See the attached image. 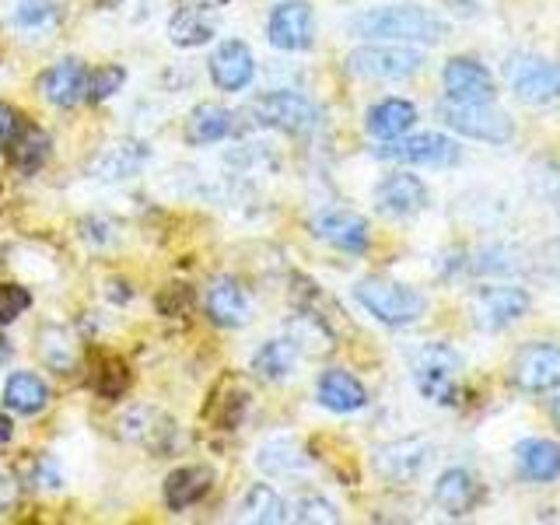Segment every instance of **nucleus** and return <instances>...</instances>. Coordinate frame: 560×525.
<instances>
[{
    "label": "nucleus",
    "instance_id": "nucleus-2",
    "mask_svg": "<svg viewBox=\"0 0 560 525\" xmlns=\"http://www.w3.org/2000/svg\"><path fill=\"white\" fill-rule=\"evenodd\" d=\"M413 385L434 407H455L463 382V358L452 343H424L413 350L410 361Z\"/></svg>",
    "mask_w": 560,
    "mask_h": 525
},
{
    "label": "nucleus",
    "instance_id": "nucleus-28",
    "mask_svg": "<svg viewBox=\"0 0 560 525\" xmlns=\"http://www.w3.org/2000/svg\"><path fill=\"white\" fill-rule=\"evenodd\" d=\"M168 35H172V43L175 46H203V43H210L214 39V22L207 18V11L203 8H186V11H179L172 18V25H168Z\"/></svg>",
    "mask_w": 560,
    "mask_h": 525
},
{
    "label": "nucleus",
    "instance_id": "nucleus-24",
    "mask_svg": "<svg viewBox=\"0 0 560 525\" xmlns=\"http://www.w3.org/2000/svg\"><path fill=\"white\" fill-rule=\"evenodd\" d=\"M46 158H49V133L39 130L35 122H18V130L11 133V162L18 172H39L46 165Z\"/></svg>",
    "mask_w": 560,
    "mask_h": 525
},
{
    "label": "nucleus",
    "instance_id": "nucleus-30",
    "mask_svg": "<svg viewBox=\"0 0 560 525\" xmlns=\"http://www.w3.org/2000/svg\"><path fill=\"white\" fill-rule=\"evenodd\" d=\"M298 361V347L291 340H270V343H262L256 350V358H253V372L262 375V378H288L291 375V368Z\"/></svg>",
    "mask_w": 560,
    "mask_h": 525
},
{
    "label": "nucleus",
    "instance_id": "nucleus-20",
    "mask_svg": "<svg viewBox=\"0 0 560 525\" xmlns=\"http://www.w3.org/2000/svg\"><path fill=\"white\" fill-rule=\"evenodd\" d=\"M518 472L533 483H553L560 477V445L550 438H525L515 445Z\"/></svg>",
    "mask_w": 560,
    "mask_h": 525
},
{
    "label": "nucleus",
    "instance_id": "nucleus-25",
    "mask_svg": "<svg viewBox=\"0 0 560 525\" xmlns=\"http://www.w3.org/2000/svg\"><path fill=\"white\" fill-rule=\"evenodd\" d=\"M228 130H232V113L218 102H200L186 119V140L197 148L218 144V140L228 137Z\"/></svg>",
    "mask_w": 560,
    "mask_h": 525
},
{
    "label": "nucleus",
    "instance_id": "nucleus-35",
    "mask_svg": "<svg viewBox=\"0 0 560 525\" xmlns=\"http://www.w3.org/2000/svg\"><path fill=\"white\" fill-rule=\"evenodd\" d=\"M288 518H294V522H337L340 515L326 498L302 494V498H294V504L288 508Z\"/></svg>",
    "mask_w": 560,
    "mask_h": 525
},
{
    "label": "nucleus",
    "instance_id": "nucleus-19",
    "mask_svg": "<svg viewBox=\"0 0 560 525\" xmlns=\"http://www.w3.org/2000/svg\"><path fill=\"white\" fill-rule=\"evenodd\" d=\"M207 315L218 326H242L249 319V294L242 291L238 280L214 277L207 288Z\"/></svg>",
    "mask_w": 560,
    "mask_h": 525
},
{
    "label": "nucleus",
    "instance_id": "nucleus-27",
    "mask_svg": "<svg viewBox=\"0 0 560 525\" xmlns=\"http://www.w3.org/2000/svg\"><path fill=\"white\" fill-rule=\"evenodd\" d=\"M4 402L18 413H39L49 402V389L39 375L32 372H14L4 385Z\"/></svg>",
    "mask_w": 560,
    "mask_h": 525
},
{
    "label": "nucleus",
    "instance_id": "nucleus-18",
    "mask_svg": "<svg viewBox=\"0 0 560 525\" xmlns=\"http://www.w3.org/2000/svg\"><path fill=\"white\" fill-rule=\"evenodd\" d=\"M39 92L52 105H60V109H70V105H78L88 95V70H84V63H78V60L52 63L46 74L39 78Z\"/></svg>",
    "mask_w": 560,
    "mask_h": 525
},
{
    "label": "nucleus",
    "instance_id": "nucleus-17",
    "mask_svg": "<svg viewBox=\"0 0 560 525\" xmlns=\"http://www.w3.org/2000/svg\"><path fill=\"white\" fill-rule=\"evenodd\" d=\"M477 498H480V480L463 466L445 469L442 477H438V483H434V504L442 508L445 515H455V518L469 515L472 504H477Z\"/></svg>",
    "mask_w": 560,
    "mask_h": 525
},
{
    "label": "nucleus",
    "instance_id": "nucleus-34",
    "mask_svg": "<svg viewBox=\"0 0 560 525\" xmlns=\"http://www.w3.org/2000/svg\"><path fill=\"white\" fill-rule=\"evenodd\" d=\"M140 162H144V154H137V158H133V151H127V144H119V148L105 151V154L98 158L95 172H98V179H127L130 172L140 168Z\"/></svg>",
    "mask_w": 560,
    "mask_h": 525
},
{
    "label": "nucleus",
    "instance_id": "nucleus-5",
    "mask_svg": "<svg viewBox=\"0 0 560 525\" xmlns=\"http://www.w3.org/2000/svg\"><path fill=\"white\" fill-rule=\"evenodd\" d=\"M529 305H533L529 291L518 284H483L477 288V294H472V302H469L472 326H480L483 332L508 329L529 312Z\"/></svg>",
    "mask_w": 560,
    "mask_h": 525
},
{
    "label": "nucleus",
    "instance_id": "nucleus-22",
    "mask_svg": "<svg viewBox=\"0 0 560 525\" xmlns=\"http://www.w3.org/2000/svg\"><path fill=\"white\" fill-rule=\"evenodd\" d=\"M210 487H214V469L210 466H183V469L168 472L165 504L172 508V512H186V508H192L210 494Z\"/></svg>",
    "mask_w": 560,
    "mask_h": 525
},
{
    "label": "nucleus",
    "instance_id": "nucleus-12",
    "mask_svg": "<svg viewBox=\"0 0 560 525\" xmlns=\"http://www.w3.org/2000/svg\"><path fill=\"white\" fill-rule=\"evenodd\" d=\"M445 81V95L455 105H480V102H494L498 84L490 78V70L472 60V57H452L442 70Z\"/></svg>",
    "mask_w": 560,
    "mask_h": 525
},
{
    "label": "nucleus",
    "instance_id": "nucleus-15",
    "mask_svg": "<svg viewBox=\"0 0 560 525\" xmlns=\"http://www.w3.org/2000/svg\"><path fill=\"white\" fill-rule=\"evenodd\" d=\"M375 207L389 218H410L428 207V186L410 172H393L378 183Z\"/></svg>",
    "mask_w": 560,
    "mask_h": 525
},
{
    "label": "nucleus",
    "instance_id": "nucleus-14",
    "mask_svg": "<svg viewBox=\"0 0 560 525\" xmlns=\"http://www.w3.org/2000/svg\"><path fill=\"white\" fill-rule=\"evenodd\" d=\"M312 228H315V235L340 253L358 256L368 249V242H372V228H368V221L354 214V210H323Z\"/></svg>",
    "mask_w": 560,
    "mask_h": 525
},
{
    "label": "nucleus",
    "instance_id": "nucleus-3",
    "mask_svg": "<svg viewBox=\"0 0 560 525\" xmlns=\"http://www.w3.org/2000/svg\"><path fill=\"white\" fill-rule=\"evenodd\" d=\"M358 305L375 315L385 326H410L417 319H424L428 312V298L410 284H396V280H382V277H368L354 284Z\"/></svg>",
    "mask_w": 560,
    "mask_h": 525
},
{
    "label": "nucleus",
    "instance_id": "nucleus-41",
    "mask_svg": "<svg viewBox=\"0 0 560 525\" xmlns=\"http://www.w3.org/2000/svg\"><path fill=\"white\" fill-rule=\"evenodd\" d=\"M11 434H14V424H11V417L8 413H0V445L11 442Z\"/></svg>",
    "mask_w": 560,
    "mask_h": 525
},
{
    "label": "nucleus",
    "instance_id": "nucleus-31",
    "mask_svg": "<svg viewBox=\"0 0 560 525\" xmlns=\"http://www.w3.org/2000/svg\"><path fill=\"white\" fill-rule=\"evenodd\" d=\"M256 463H259V469H267V472H294V469L305 466V452L298 448L291 438H277V442L259 448Z\"/></svg>",
    "mask_w": 560,
    "mask_h": 525
},
{
    "label": "nucleus",
    "instance_id": "nucleus-1",
    "mask_svg": "<svg viewBox=\"0 0 560 525\" xmlns=\"http://www.w3.org/2000/svg\"><path fill=\"white\" fill-rule=\"evenodd\" d=\"M350 32L361 39H389V43H420V46H438L448 35L445 18L420 4H389V8H372L358 14L350 22Z\"/></svg>",
    "mask_w": 560,
    "mask_h": 525
},
{
    "label": "nucleus",
    "instance_id": "nucleus-16",
    "mask_svg": "<svg viewBox=\"0 0 560 525\" xmlns=\"http://www.w3.org/2000/svg\"><path fill=\"white\" fill-rule=\"evenodd\" d=\"M253 74H256L253 49L238 39L221 43L214 49V57H210V78H214L221 92H242V88L253 81Z\"/></svg>",
    "mask_w": 560,
    "mask_h": 525
},
{
    "label": "nucleus",
    "instance_id": "nucleus-23",
    "mask_svg": "<svg viewBox=\"0 0 560 525\" xmlns=\"http://www.w3.org/2000/svg\"><path fill=\"white\" fill-rule=\"evenodd\" d=\"M413 122H417V105L407 98H382L378 105L368 109V133L375 140L407 137Z\"/></svg>",
    "mask_w": 560,
    "mask_h": 525
},
{
    "label": "nucleus",
    "instance_id": "nucleus-38",
    "mask_svg": "<svg viewBox=\"0 0 560 525\" xmlns=\"http://www.w3.org/2000/svg\"><path fill=\"white\" fill-rule=\"evenodd\" d=\"M49 4L46 0H22L18 4V11H14V22L18 25H25V28H32V25H43V22H49Z\"/></svg>",
    "mask_w": 560,
    "mask_h": 525
},
{
    "label": "nucleus",
    "instance_id": "nucleus-32",
    "mask_svg": "<svg viewBox=\"0 0 560 525\" xmlns=\"http://www.w3.org/2000/svg\"><path fill=\"white\" fill-rule=\"evenodd\" d=\"M43 358H46V364L52 368V372H70L74 368V337L63 329V326H49V329H43Z\"/></svg>",
    "mask_w": 560,
    "mask_h": 525
},
{
    "label": "nucleus",
    "instance_id": "nucleus-8",
    "mask_svg": "<svg viewBox=\"0 0 560 525\" xmlns=\"http://www.w3.org/2000/svg\"><path fill=\"white\" fill-rule=\"evenodd\" d=\"M508 84H512V92L529 105L560 102V63L518 52V57L508 60Z\"/></svg>",
    "mask_w": 560,
    "mask_h": 525
},
{
    "label": "nucleus",
    "instance_id": "nucleus-10",
    "mask_svg": "<svg viewBox=\"0 0 560 525\" xmlns=\"http://www.w3.org/2000/svg\"><path fill=\"white\" fill-rule=\"evenodd\" d=\"M267 39L270 46L284 52H302L315 39V14L305 0H280L267 18Z\"/></svg>",
    "mask_w": 560,
    "mask_h": 525
},
{
    "label": "nucleus",
    "instance_id": "nucleus-7",
    "mask_svg": "<svg viewBox=\"0 0 560 525\" xmlns=\"http://www.w3.org/2000/svg\"><path fill=\"white\" fill-rule=\"evenodd\" d=\"M375 154L385 158V162H399V165L448 168V165H459L463 148L445 133H417V137L385 140V148H378Z\"/></svg>",
    "mask_w": 560,
    "mask_h": 525
},
{
    "label": "nucleus",
    "instance_id": "nucleus-21",
    "mask_svg": "<svg viewBox=\"0 0 560 525\" xmlns=\"http://www.w3.org/2000/svg\"><path fill=\"white\" fill-rule=\"evenodd\" d=\"M315 396H319V402L332 413H354L368 402L364 385L350 372H343V368H329V372H323L319 385H315Z\"/></svg>",
    "mask_w": 560,
    "mask_h": 525
},
{
    "label": "nucleus",
    "instance_id": "nucleus-39",
    "mask_svg": "<svg viewBox=\"0 0 560 525\" xmlns=\"http://www.w3.org/2000/svg\"><path fill=\"white\" fill-rule=\"evenodd\" d=\"M158 308H162L165 315H179L189 308V288L183 284H172L162 298H158Z\"/></svg>",
    "mask_w": 560,
    "mask_h": 525
},
{
    "label": "nucleus",
    "instance_id": "nucleus-33",
    "mask_svg": "<svg viewBox=\"0 0 560 525\" xmlns=\"http://www.w3.org/2000/svg\"><path fill=\"white\" fill-rule=\"evenodd\" d=\"M92 385H95V393L105 396V399H119L122 393L130 389V372H127V364H122L119 358H102V364L95 368V375H92Z\"/></svg>",
    "mask_w": 560,
    "mask_h": 525
},
{
    "label": "nucleus",
    "instance_id": "nucleus-6",
    "mask_svg": "<svg viewBox=\"0 0 560 525\" xmlns=\"http://www.w3.org/2000/svg\"><path fill=\"white\" fill-rule=\"evenodd\" d=\"M424 67V52L410 46H361L347 57V70L372 81H402Z\"/></svg>",
    "mask_w": 560,
    "mask_h": 525
},
{
    "label": "nucleus",
    "instance_id": "nucleus-9",
    "mask_svg": "<svg viewBox=\"0 0 560 525\" xmlns=\"http://www.w3.org/2000/svg\"><path fill=\"white\" fill-rule=\"evenodd\" d=\"M253 116L262 127H277L288 133H308L319 127V109L298 92H267L253 102Z\"/></svg>",
    "mask_w": 560,
    "mask_h": 525
},
{
    "label": "nucleus",
    "instance_id": "nucleus-4",
    "mask_svg": "<svg viewBox=\"0 0 560 525\" xmlns=\"http://www.w3.org/2000/svg\"><path fill=\"white\" fill-rule=\"evenodd\" d=\"M442 119L445 127L463 133L469 140H483V144H508L515 137V119L504 109H494V102H480V105H455L442 102Z\"/></svg>",
    "mask_w": 560,
    "mask_h": 525
},
{
    "label": "nucleus",
    "instance_id": "nucleus-42",
    "mask_svg": "<svg viewBox=\"0 0 560 525\" xmlns=\"http://www.w3.org/2000/svg\"><path fill=\"white\" fill-rule=\"evenodd\" d=\"M550 410H553V420L560 424V385H557V396L550 399Z\"/></svg>",
    "mask_w": 560,
    "mask_h": 525
},
{
    "label": "nucleus",
    "instance_id": "nucleus-29",
    "mask_svg": "<svg viewBox=\"0 0 560 525\" xmlns=\"http://www.w3.org/2000/svg\"><path fill=\"white\" fill-rule=\"evenodd\" d=\"M466 267L472 273H522L529 270V262H522V249H515V245H483V249L472 253Z\"/></svg>",
    "mask_w": 560,
    "mask_h": 525
},
{
    "label": "nucleus",
    "instance_id": "nucleus-40",
    "mask_svg": "<svg viewBox=\"0 0 560 525\" xmlns=\"http://www.w3.org/2000/svg\"><path fill=\"white\" fill-rule=\"evenodd\" d=\"M18 122H22V116H18L11 105L0 102V140H11V133L18 130Z\"/></svg>",
    "mask_w": 560,
    "mask_h": 525
},
{
    "label": "nucleus",
    "instance_id": "nucleus-36",
    "mask_svg": "<svg viewBox=\"0 0 560 525\" xmlns=\"http://www.w3.org/2000/svg\"><path fill=\"white\" fill-rule=\"evenodd\" d=\"M122 81H127V70H122L119 63H105L98 74L92 78V84H88V98L92 102H105V98H113Z\"/></svg>",
    "mask_w": 560,
    "mask_h": 525
},
{
    "label": "nucleus",
    "instance_id": "nucleus-13",
    "mask_svg": "<svg viewBox=\"0 0 560 525\" xmlns=\"http://www.w3.org/2000/svg\"><path fill=\"white\" fill-rule=\"evenodd\" d=\"M431 455H434V448H431V442H424V438H402V442L382 445L375 452V469L393 483H410L428 469Z\"/></svg>",
    "mask_w": 560,
    "mask_h": 525
},
{
    "label": "nucleus",
    "instance_id": "nucleus-43",
    "mask_svg": "<svg viewBox=\"0 0 560 525\" xmlns=\"http://www.w3.org/2000/svg\"><path fill=\"white\" fill-rule=\"evenodd\" d=\"M11 358V343L4 340V337H0V364H4Z\"/></svg>",
    "mask_w": 560,
    "mask_h": 525
},
{
    "label": "nucleus",
    "instance_id": "nucleus-26",
    "mask_svg": "<svg viewBox=\"0 0 560 525\" xmlns=\"http://www.w3.org/2000/svg\"><path fill=\"white\" fill-rule=\"evenodd\" d=\"M238 512H242V518H245V522H256V525H277V522H284V518H288V504H284V498H280L270 483H253Z\"/></svg>",
    "mask_w": 560,
    "mask_h": 525
},
{
    "label": "nucleus",
    "instance_id": "nucleus-37",
    "mask_svg": "<svg viewBox=\"0 0 560 525\" xmlns=\"http://www.w3.org/2000/svg\"><path fill=\"white\" fill-rule=\"evenodd\" d=\"M28 305H32V294H28L25 288H18V284H0V326L14 323L18 315H22Z\"/></svg>",
    "mask_w": 560,
    "mask_h": 525
},
{
    "label": "nucleus",
    "instance_id": "nucleus-11",
    "mask_svg": "<svg viewBox=\"0 0 560 525\" xmlns=\"http://www.w3.org/2000/svg\"><path fill=\"white\" fill-rule=\"evenodd\" d=\"M512 378L522 393H550L560 385V347L557 343H525L515 364Z\"/></svg>",
    "mask_w": 560,
    "mask_h": 525
}]
</instances>
